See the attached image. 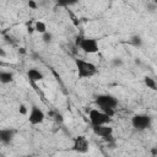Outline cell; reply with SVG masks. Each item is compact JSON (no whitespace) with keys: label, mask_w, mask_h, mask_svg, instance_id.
Returning a JSON list of instances; mask_svg holds the SVG:
<instances>
[{"label":"cell","mask_w":157,"mask_h":157,"mask_svg":"<svg viewBox=\"0 0 157 157\" xmlns=\"http://www.w3.org/2000/svg\"><path fill=\"white\" fill-rule=\"evenodd\" d=\"M96 104L102 112L109 117L114 115V108L118 105V99L112 94H99L96 97Z\"/></svg>","instance_id":"1"},{"label":"cell","mask_w":157,"mask_h":157,"mask_svg":"<svg viewBox=\"0 0 157 157\" xmlns=\"http://www.w3.org/2000/svg\"><path fill=\"white\" fill-rule=\"evenodd\" d=\"M75 64H76V69H77V75L80 78H88L92 77L93 75H96L97 72V67L94 64L86 61L83 59H75Z\"/></svg>","instance_id":"2"},{"label":"cell","mask_w":157,"mask_h":157,"mask_svg":"<svg viewBox=\"0 0 157 157\" xmlns=\"http://www.w3.org/2000/svg\"><path fill=\"white\" fill-rule=\"evenodd\" d=\"M88 118L92 125H103L110 121V117L108 114H105L101 109H94V108L88 112Z\"/></svg>","instance_id":"3"},{"label":"cell","mask_w":157,"mask_h":157,"mask_svg":"<svg viewBox=\"0 0 157 157\" xmlns=\"http://www.w3.org/2000/svg\"><path fill=\"white\" fill-rule=\"evenodd\" d=\"M151 123H152L151 117L146 114H136L131 119V125L136 130H146L151 126Z\"/></svg>","instance_id":"4"},{"label":"cell","mask_w":157,"mask_h":157,"mask_svg":"<svg viewBox=\"0 0 157 157\" xmlns=\"http://www.w3.org/2000/svg\"><path fill=\"white\" fill-rule=\"evenodd\" d=\"M77 45L82 49V52L87 53V54H94L98 52L99 47H98V42L94 38H82L78 40Z\"/></svg>","instance_id":"5"},{"label":"cell","mask_w":157,"mask_h":157,"mask_svg":"<svg viewBox=\"0 0 157 157\" xmlns=\"http://www.w3.org/2000/svg\"><path fill=\"white\" fill-rule=\"evenodd\" d=\"M44 119H45V115H44L43 110L37 105H32L31 110H29V115H28V121L32 125H38V124L43 123Z\"/></svg>","instance_id":"6"},{"label":"cell","mask_w":157,"mask_h":157,"mask_svg":"<svg viewBox=\"0 0 157 157\" xmlns=\"http://www.w3.org/2000/svg\"><path fill=\"white\" fill-rule=\"evenodd\" d=\"M92 130L96 135L103 137L104 140L107 141H110L113 140L112 137V134H113V128L109 126L108 124H103V125H92Z\"/></svg>","instance_id":"7"},{"label":"cell","mask_w":157,"mask_h":157,"mask_svg":"<svg viewBox=\"0 0 157 157\" xmlns=\"http://www.w3.org/2000/svg\"><path fill=\"white\" fill-rule=\"evenodd\" d=\"M72 150L78 152V153H86L88 151V141L83 135L76 136L74 139V145H72Z\"/></svg>","instance_id":"8"},{"label":"cell","mask_w":157,"mask_h":157,"mask_svg":"<svg viewBox=\"0 0 157 157\" xmlns=\"http://www.w3.org/2000/svg\"><path fill=\"white\" fill-rule=\"evenodd\" d=\"M15 136V130L12 129H1L0 130V141L4 144H10Z\"/></svg>","instance_id":"9"},{"label":"cell","mask_w":157,"mask_h":157,"mask_svg":"<svg viewBox=\"0 0 157 157\" xmlns=\"http://www.w3.org/2000/svg\"><path fill=\"white\" fill-rule=\"evenodd\" d=\"M27 76L32 82H38L43 80V74L37 69H29L27 71Z\"/></svg>","instance_id":"10"},{"label":"cell","mask_w":157,"mask_h":157,"mask_svg":"<svg viewBox=\"0 0 157 157\" xmlns=\"http://www.w3.org/2000/svg\"><path fill=\"white\" fill-rule=\"evenodd\" d=\"M13 80L12 72L9 71H0V82L1 83H10Z\"/></svg>","instance_id":"11"},{"label":"cell","mask_w":157,"mask_h":157,"mask_svg":"<svg viewBox=\"0 0 157 157\" xmlns=\"http://www.w3.org/2000/svg\"><path fill=\"white\" fill-rule=\"evenodd\" d=\"M144 82H145V85L147 86V88H151L152 91H156V90H157L156 81H155L152 77H150V76H145V77H144Z\"/></svg>","instance_id":"12"},{"label":"cell","mask_w":157,"mask_h":157,"mask_svg":"<svg viewBox=\"0 0 157 157\" xmlns=\"http://www.w3.org/2000/svg\"><path fill=\"white\" fill-rule=\"evenodd\" d=\"M34 31H37L39 33H44V32H47V25L42 21H37L34 25Z\"/></svg>","instance_id":"13"},{"label":"cell","mask_w":157,"mask_h":157,"mask_svg":"<svg viewBox=\"0 0 157 157\" xmlns=\"http://www.w3.org/2000/svg\"><path fill=\"white\" fill-rule=\"evenodd\" d=\"M130 44L134 45V47H141L142 44V38L139 36V34H135L130 38Z\"/></svg>","instance_id":"14"},{"label":"cell","mask_w":157,"mask_h":157,"mask_svg":"<svg viewBox=\"0 0 157 157\" xmlns=\"http://www.w3.org/2000/svg\"><path fill=\"white\" fill-rule=\"evenodd\" d=\"M78 0H56V5L58 6H63V7H67L71 5H75Z\"/></svg>","instance_id":"15"},{"label":"cell","mask_w":157,"mask_h":157,"mask_svg":"<svg viewBox=\"0 0 157 157\" xmlns=\"http://www.w3.org/2000/svg\"><path fill=\"white\" fill-rule=\"evenodd\" d=\"M52 38H53V36H52V33H49L48 31L44 32V33H42V39H43L44 43H50V42H52Z\"/></svg>","instance_id":"16"},{"label":"cell","mask_w":157,"mask_h":157,"mask_svg":"<svg viewBox=\"0 0 157 157\" xmlns=\"http://www.w3.org/2000/svg\"><path fill=\"white\" fill-rule=\"evenodd\" d=\"M112 65H113V66H121V65H123V60H121L120 58H114V59L112 60Z\"/></svg>","instance_id":"17"},{"label":"cell","mask_w":157,"mask_h":157,"mask_svg":"<svg viewBox=\"0 0 157 157\" xmlns=\"http://www.w3.org/2000/svg\"><path fill=\"white\" fill-rule=\"evenodd\" d=\"M18 110H20V113H21V114H23V115H26V114H27V108H26V105H25V104H21V105H20V108H18Z\"/></svg>","instance_id":"18"},{"label":"cell","mask_w":157,"mask_h":157,"mask_svg":"<svg viewBox=\"0 0 157 157\" xmlns=\"http://www.w3.org/2000/svg\"><path fill=\"white\" fill-rule=\"evenodd\" d=\"M28 6L31 9H37V4L34 2V0H28Z\"/></svg>","instance_id":"19"},{"label":"cell","mask_w":157,"mask_h":157,"mask_svg":"<svg viewBox=\"0 0 157 157\" xmlns=\"http://www.w3.org/2000/svg\"><path fill=\"white\" fill-rule=\"evenodd\" d=\"M5 56H6V52L2 48H0V58H5Z\"/></svg>","instance_id":"20"},{"label":"cell","mask_w":157,"mask_h":157,"mask_svg":"<svg viewBox=\"0 0 157 157\" xmlns=\"http://www.w3.org/2000/svg\"><path fill=\"white\" fill-rule=\"evenodd\" d=\"M147 7L150 9V11H155V9H156V5H155V4H150Z\"/></svg>","instance_id":"21"},{"label":"cell","mask_w":157,"mask_h":157,"mask_svg":"<svg viewBox=\"0 0 157 157\" xmlns=\"http://www.w3.org/2000/svg\"><path fill=\"white\" fill-rule=\"evenodd\" d=\"M152 155H157V150H156V148L152 150Z\"/></svg>","instance_id":"22"}]
</instances>
